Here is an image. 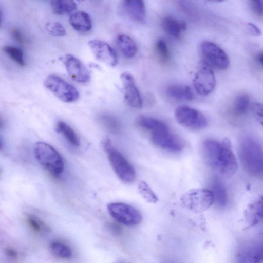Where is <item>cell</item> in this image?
Segmentation results:
<instances>
[{"label": "cell", "mask_w": 263, "mask_h": 263, "mask_svg": "<svg viewBox=\"0 0 263 263\" xmlns=\"http://www.w3.org/2000/svg\"><path fill=\"white\" fill-rule=\"evenodd\" d=\"M122 7L132 20L139 23L145 21L146 10L144 0H122Z\"/></svg>", "instance_id": "16"}, {"label": "cell", "mask_w": 263, "mask_h": 263, "mask_svg": "<svg viewBox=\"0 0 263 263\" xmlns=\"http://www.w3.org/2000/svg\"><path fill=\"white\" fill-rule=\"evenodd\" d=\"M44 85L55 96L64 102H73L79 97L77 89L58 76H48L45 79Z\"/></svg>", "instance_id": "6"}, {"label": "cell", "mask_w": 263, "mask_h": 263, "mask_svg": "<svg viewBox=\"0 0 263 263\" xmlns=\"http://www.w3.org/2000/svg\"><path fill=\"white\" fill-rule=\"evenodd\" d=\"M151 139L155 145L169 151H181L184 146L182 139L172 133L166 123L151 132Z\"/></svg>", "instance_id": "11"}, {"label": "cell", "mask_w": 263, "mask_h": 263, "mask_svg": "<svg viewBox=\"0 0 263 263\" xmlns=\"http://www.w3.org/2000/svg\"><path fill=\"white\" fill-rule=\"evenodd\" d=\"M251 7L255 14L258 16H263V0H249Z\"/></svg>", "instance_id": "35"}, {"label": "cell", "mask_w": 263, "mask_h": 263, "mask_svg": "<svg viewBox=\"0 0 263 263\" xmlns=\"http://www.w3.org/2000/svg\"><path fill=\"white\" fill-rule=\"evenodd\" d=\"M138 190L143 198L149 203H155L158 200V197L149 185L141 181L138 184Z\"/></svg>", "instance_id": "29"}, {"label": "cell", "mask_w": 263, "mask_h": 263, "mask_svg": "<svg viewBox=\"0 0 263 263\" xmlns=\"http://www.w3.org/2000/svg\"><path fill=\"white\" fill-rule=\"evenodd\" d=\"M56 130L71 145L78 147L80 144V139L75 131L66 123L60 121L56 125Z\"/></svg>", "instance_id": "22"}, {"label": "cell", "mask_w": 263, "mask_h": 263, "mask_svg": "<svg viewBox=\"0 0 263 263\" xmlns=\"http://www.w3.org/2000/svg\"><path fill=\"white\" fill-rule=\"evenodd\" d=\"M194 88L201 96H207L214 89L216 79L212 67L203 60H201L193 80Z\"/></svg>", "instance_id": "7"}, {"label": "cell", "mask_w": 263, "mask_h": 263, "mask_svg": "<svg viewBox=\"0 0 263 263\" xmlns=\"http://www.w3.org/2000/svg\"><path fill=\"white\" fill-rule=\"evenodd\" d=\"M69 23L74 30L79 32H88L92 28L90 15L83 11H78L72 13L69 18Z\"/></svg>", "instance_id": "18"}, {"label": "cell", "mask_w": 263, "mask_h": 263, "mask_svg": "<svg viewBox=\"0 0 263 263\" xmlns=\"http://www.w3.org/2000/svg\"><path fill=\"white\" fill-rule=\"evenodd\" d=\"M103 145L110 164L119 178L125 183L134 181L136 175L131 164L114 147L108 139L103 140Z\"/></svg>", "instance_id": "4"}, {"label": "cell", "mask_w": 263, "mask_h": 263, "mask_svg": "<svg viewBox=\"0 0 263 263\" xmlns=\"http://www.w3.org/2000/svg\"><path fill=\"white\" fill-rule=\"evenodd\" d=\"M161 26L166 33L175 39L179 38L181 32L186 29V24L185 22L179 21L171 16L163 18Z\"/></svg>", "instance_id": "19"}, {"label": "cell", "mask_w": 263, "mask_h": 263, "mask_svg": "<svg viewBox=\"0 0 263 263\" xmlns=\"http://www.w3.org/2000/svg\"><path fill=\"white\" fill-rule=\"evenodd\" d=\"M249 29L250 32L254 35L259 36L261 34V31L255 25L249 23L248 24Z\"/></svg>", "instance_id": "38"}, {"label": "cell", "mask_w": 263, "mask_h": 263, "mask_svg": "<svg viewBox=\"0 0 263 263\" xmlns=\"http://www.w3.org/2000/svg\"><path fill=\"white\" fill-rule=\"evenodd\" d=\"M238 260L241 262L263 261V238L255 240L243 246L238 252Z\"/></svg>", "instance_id": "15"}, {"label": "cell", "mask_w": 263, "mask_h": 263, "mask_svg": "<svg viewBox=\"0 0 263 263\" xmlns=\"http://www.w3.org/2000/svg\"><path fill=\"white\" fill-rule=\"evenodd\" d=\"M181 202L186 209L196 213L203 212L214 203V196L211 190L198 188L191 189L181 197Z\"/></svg>", "instance_id": "5"}, {"label": "cell", "mask_w": 263, "mask_h": 263, "mask_svg": "<svg viewBox=\"0 0 263 263\" xmlns=\"http://www.w3.org/2000/svg\"><path fill=\"white\" fill-rule=\"evenodd\" d=\"M34 152L37 162L50 174L58 176L63 172V159L51 145L44 142H36L34 147Z\"/></svg>", "instance_id": "3"}, {"label": "cell", "mask_w": 263, "mask_h": 263, "mask_svg": "<svg viewBox=\"0 0 263 263\" xmlns=\"http://www.w3.org/2000/svg\"><path fill=\"white\" fill-rule=\"evenodd\" d=\"M166 93L171 98L178 101H191L194 98L189 86L180 84L168 86L166 88Z\"/></svg>", "instance_id": "21"}, {"label": "cell", "mask_w": 263, "mask_h": 263, "mask_svg": "<svg viewBox=\"0 0 263 263\" xmlns=\"http://www.w3.org/2000/svg\"><path fill=\"white\" fill-rule=\"evenodd\" d=\"M117 47L122 54L127 59H131L135 56L137 52V47L134 41L126 34H120L116 40Z\"/></svg>", "instance_id": "20"}, {"label": "cell", "mask_w": 263, "mask_h": 263, "mask_svg": "<svg viewBox=\"0 0 263 263\" xmlns=\"http://www.w3.org/2000/svg\"><path fill=\"white\" fill-rule=\"evenodd\" d=\"M107 210L112 217L124 225H137L142 219L141 213L135 207L127 203H110L107 205Z\"/></svg>", "instance_id": "8"}, {"label": "cell", "mask_w": 263, "mask_h": 263, "mask_svg": "<svg viewBox=\"0 0 263 263\" xmlns=\"http://www.w3.org/2000/svg\"><path fill=\"white\" fill-rule=\"evenodd\" d=\"M49 250L54 256L59 258H70L72 255V251L70 247L59 241L51 242L49 246Z\"/></svg>", "instance_id": "25"}, {"label": "cell", "mask_w": 263, "mask_h": 263, "mask_svg": "<svg viewBox=\"0 0 263 263\" xmlns=\"http://www.w3.org/2000/svg\"><path fill=\"white\" fill-rule=\"evenodd\" d=\"M6 255L12 259H16L18 257V253L17 250L11 247H7L5 249Z\"/></svg>", "instance_id": "36"}, {"label": "cell", "mask_w": 263, "mask_h": 263, "mask_svg": "<svg viewBox=\"0 0 263 263\" xmlns=\"http://www.w3.org/2000/svg\"><path fill=\"white\" fill-rule=\"evenodd\" d=\"M3 50L11 59L18 65L21 66H24L25 62L23 53L19 48L12 46H6L4 47Z\"/></svg>", "instance_id": "31"}, {"label": "cell", "mask_w": 263, "mask_h": 263, "mask_svg": "<svg viewBox=\"0 0 263 263\" xmlns=\"http://www.w3.org/2000/svg\"><path fill=\"white\" fill-rule=\"evenodd\" d=\"M88 45L98 60L111 67L117 65L118 59L116 53L108 43L99 40H92L88 42Z\"/></svg>", "instance_id": "13"}, {"label": "cell", "mask_w": 263, "mask_h": 263, "mask_svg": "<svg viewBox=\"0 0 263 263\" xmlns=\"http://www.w3.org/2000/svg\"><path fill=\"white\" fill-rule=\"evenodd\" d=\"M165 123L152 117L142 116L138 120V124L143 128L151 132L161 127Z\"/></svg>", "instance_id": "30"}, {"label": "cell", "mask_w": 263, "mask_h": 263, "mask_svg": "<svg viewBox=\"0 0 263 263\" xmlns=\"http://www.w3.org/2000/svg\"><path fill=\"white\" fill-rule=\"evenodd\" d=\"M60 60L63 63L69 77L74 81L85 83L90 80V72L86 66L78 58L70 54H66Z\"/></svg>", "instance_id": "12"}, {"label": "cell", "mask_w": 263, "mask_h": 263, "mask_svg": "<svg viewBox=\"0 0 263 263\" xmlns=\"http://www.w3.org/2000/svg\"><path fill=\"white\" fill-rule=\"evenodd\" d=\"M202 151L206 163L214 171L227 177L236 172L237 159L228 139L222 142L206 139L203 143Z\"/></svg>", "instance_id": "1"}, {"label": "cell", "mask_w": 263, "mask_h": 263, "mask_svg": "<svg viewBox=\"0 0 263 263\" xmlns=\"http://www.w3.org/2000/svg\"><path fill=\"white\" fill-rule=\"evenodd\" d=\"M45 28L48 32L54 36H63L66 33L65 27L58 22L48 23Z\"/></svg>", "instance_id": "33"}, {"label": "cell", "mask_w": 263, "mask_h": 263, "mask_svg": "<svg viewBox=\"0 0 263 263\" xmlns=\"http://www.w3.org/2000/svg\"><path fill=\"white\" fill-rule=\"evenodd\" d=\"M252 110L256 120L263 126V102L253 103Z\"/></svg>", "instance_id": "34"}, {"label": "cell", "mask_w": 263, "mask_h": 263, "mask_svg": "<svg viewBox=\"0 0 263 263\" xmlns=\"http://www.w3.org/2000/svg\"><path fill=\"white\" fill-rule=\"evenodd\" d=\"M156 49L159 59L163 63L167 62L170 60V55L168 46L163 40L159 39L157 41Z\"/></svg>", "instance_id": "32"}, {"label": "cell", "mask_w": 263, "mask_h": 263, "mask_svg": "<svg viewBox=\"0 0 263 263\" xmlns=\"http://www.w3.org/2000/svg\"><path fill=\"white\" fill-rule=\"evenodd\" d=\"M120 78L126 102L131 107L141 108L142 105V99L133 76L129 72H125L121 74Z\"/></svg>", "instance_id": "14"}, {"label": "cell", "mask_w": 263, "mask_h": 263, "mask_svg": "<svg viewBox=\"0 0 263 263\" xmlns=\"http://www.w3.org/2000/svg\"><path fill=\"white\" fill-rule=\"evenodd\" d=\"M206 1L212 2L219 3V2H223L224 0H206Z\"/></svg>", "instance_id": "40"}, {"label": "cell", "mask_w": 263, "mask_h": 263, "mask_svg": "<svg viewBox=\"0 0 263 263\" xmlns=\"http://www.w3.org/2000/svg\"><path fill=\"white\" fill-rule=\"evenodd\" d=\"M50 6L52 12L58 15L71 13L77 8L74 0H51Z\"/></svg>", "instance_id": "23"}, {"label": "cell", "mask_w": 263, "mask_h": 263, "mask_svg": "<svg viewBox=\"0 0 263 263\" xmlns=\"http://www.w3.org/2000/svg\"><path fill=\"white\" fill-rule=\"evenodd\" d=\"M101 124L109 132L117 134L120 130V125L118 120L111 115L105 114L99 117Z\"/></svg>", "instance_id": "27"}, {"label": "cell", "mask_w": 263, "mask_h": 263, "mask_svg": "<svg viewBox=\"0 0 263 263\" xmlns=\"http://www.w3.org/2000/svg\"><path fill=\"white\" fill-rule=\"evenodd\" d=\"M213 196L214 202L220 208L226 206L228 201L226 190L219 180H214L212 184L211 190Z\"/></svg>", "instance_id": "24"}, {"label": "cell", "mask_w": 263, "mask_h": 263, "mask_svg": "<svg viewBox=\"0 0 263 263\" xmlns=\"http://www.w3.org/2000/svg\"><path fill=\"white\" fill-rule=\"evenodd\" d=\"M12 36L17 42L22 43L23 42V37L21 32L17 29H13L11 32Z\"/></svg>", "instance_id": "37"}, {"label": "cell", "mask_w": 263, "mask_h": 263, "mask_svg": "<svg viewBox=\"0 0 263 263\" xmlns=\"http://www.w3.org/2000/svg\"><path fill=\"white\" fill-rule=\"evenodd\" d=\"M250 103V97L245 94L238 96L234 102L233 110L236 115H242L246 114L249 107Z\"/></svg>", "instance_id": "26"}, {"label": "cell", "mask_w": 263, "mask_h": 263, "mask_svg": "<svg viewBox=\"0 0 263 263\" xmlns=\"http://www.w3.org/2000/svg\"><path fill=\"white\" fill-rule=\"evenodd\" d=\"M26 221L29 227L37 233H46L50 230L48 226L34 215H27L26 216Z\"/></svg>", "instance_id": "28"}, {"label": "cell", "mask_w": 263, "mask_h": 263, "mask_svg": "<svg viewBox=\"0 0 263 263\" xmlns=\"http://www.w3.org/2000/svg\"><path fill=\"white\" fill-rule=\"evenodd\" d=\"M244 219L248 228L256 226L263 220V197L247 206L244 212Z\"/></svg>", "instance_id": "17"}, {"label": "cell", "mask_w": 263, "mask_h": 263, "mask_svg": "<svg viewBox=\"0 0 263 263\" xmlns=\"http://www.w3.org/2000/svg\"><path fill=\"white\" fill-rule=\"evenodd\" d=\"M257 60L263 67V51L259 53L257 57Z\"/></svg>", "instance_id": "39"}, {"label": "cell", "mask_w": 263, "mask_h": 263, "mask_svg": "<svg viewBox=\"0 0 263 263\" xmlns=\"http://www.w3.org/2000/svg\"><path fill=\"white\" fill-rule=\"evenodd\" d=\"M239 157L246 171L263 179V148L254 139L245 137L240 142Z\"/></svg>", "instance_id": "2"}, {"label": "cell", "mask_w": 263, "mask_h": 263, "mask_svg": "<svg viewBox=\"0 0 263 263\" xmlns=\"http://www.w3.org/2000/svg\"><path fill=\"white\" fill-rule=\"evenodd\" d=\"M200 51L202 60L212 67L224 70L229 66V59L226 53L216 44L204 41L200 45Z\"/></svg>", "instance_id": "9"}, {"label": "cell", "mask_w": 263, "mask_h": 263, "mask_svg": "<svg viewBox=\"0 0 263 263\" xmlns=\"http://www.w3.org/2000/svg\"><path fill=\"white\" fill-rule=\"evenodd\" d=\"M177 122L190 129L200 130L207 126V120L199 110L186 106L177 107L175 112Z\"/></svg>", "instance_id": "10"}]
</instances>
